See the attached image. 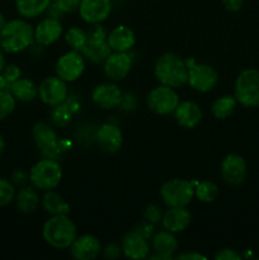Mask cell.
<instances>
[{
	"instance_id": "6da1fadb",
	"label": "cell",
	"mask_w": 259,
	"mask_h": 260,
	"mask_svg": "<svg viewBox=\"0 0 259 260\" xmlns=\"http://www.w3.org/2000/svg\"><path fill=\"white\" fill-rule=\"evenodd\" d=\"M35 43V28L25 18L7 20L0 29V47L5 53H19Z\"/></svg>"
},
{
	"instance_id": "7a4b0ae2",
	"label": "cell",
	"mask_w": 259,
	"mask_h": 260,
	"mask_svg": "<svg viewBox=\"0 0 259 260\" xmlns=\"http://www.w3.org/2000/svg\"><path fill=\"white\" fill-rule=\"evenodd\" d=\"M155 78L163 85L180 88L188 81V66L185 60L174 52H165L154 66Z\"/></svg>"
},
{
	"instance_id": "3957f363",
	"label": "cell",
	"mask_w": 259,
	"mask_h": 260,
	"mask_svg": "<svg viewBox=\"0 0 259 260\" xmlns=\"http://www.w3.org/2000/svg\"><path fill=\"white\" fill-rule=\"evenodd\" d=\"M42 236L52 248L68 249L76 239V226L68 213L52 215L43 225Z\"/></svg>"
},
{
	"instance_id": "277c9868",
	"label": "cell",
	"mask_w": 259,
	"mask_h": 260,
	"mask_svg": "<svg viewBox=\"0 0 259 260\" xmlns=\"http://www.w3.org/2000/svg\"><path fill=\"white\" fill-rule=\"evenodd\" d=\"M62 179V168L56 159L43 157L29 170L30 185L38 190L55 189Z\"/></svg>"
},
{
	"instance_id": "5b68a950",
	"label": "cell",
	"mask_w": 259,
	"mask_h": 260,
	"mask_svg": "<svg viewBox=\"0 0 259 260\" xmlns=\"http://www.w3.org/2000/svg\"><path fill=\"white\" fill-rule=\"evenodd\" d=\"M234 96L239 104L246 108L259 107V70L245 69L238 75L234 88Z\"/></svg>"
},
{
	"instance_id": "8992f818",
	"label": "cell",
	"mask_w": 259,
	"mask_h": 260,
	"mask_svg": "<svg viewBox=\"0 0 259 260\" xmlns=\"http://www.w3.org/2000/svg\"><path fill=\"white\" fill-rule=\"evenodd\" d=\"M160 196L168 207H187L195 197V183L180 178L167 180L161 185Z\"/></svg>"
},
{
	"instance_id": "52a82bcc",
	"label": "cell",
	"mask_w": 259,
	"mask_h": 260,
	"mask_svg": "<svg viewBox=\"0 0 259 260\" xmlns=\"http://www.w3.org/2000/svg\"><path fill=\"white\" fill-rule=\"evenodd\" d=\"M86 35L88 38L85 46L81 50V55L91 63H103L112 52L107 41L108 32L99 23V24H93L90 29L86 30Z\"/></svg>"
},
{
	"instance_id": "ba28073f",
	"label": "cell",
	"mask_w": 259,
	"mask_h": 260,
	"mask_svg": "<svg viewBox=\"0 0 259 260\" xmlns=\"http://www.w3.org/2000/svg\"><path fill=\"white\" fill-rule=\"evenodd\" d=\"M188 66L187 84L196 91L207 93L211 91L218 83V73L207 63H197L195 58L185 60Z\"/></svg>"
},
{
	"instance_id": "9c48e42d",
	"label": "cell",
	"mask_w": 259,
	"mask_h": 260,
	"mask_svg": "<svg viewBox=\"0 0 259 260\" xmlns=\"http://www.w3.org/2000/svg\"><path fill=\"white\" fill-rule=\"evenodd\" d=\"M179 103V95L175 89L172 86L163 85V84L155 86L146 96V104L150 111L160 116L174 113Z\"/></svg>"
},
{
	"instance_id": "30bf717a",
	"label": "cell",
	"mask_w": 259,
	"mask_h": 260,
	"mask_svg": "<svg viewBox=\"0 0 259 260\" xmlns=\"http://www.w3.org/2000/svg\"><path fill=\"white\" fill-rule=\"evenodd\" d=\"M32 136L41 154L45 157L58 159V156L62 154L63 149L61 146V141L58 140L57 132L46 122H38L35 124Z\"/></svg>"
},
{
	"instance_id": "8fae6325",
	"label": "cell",
	"mask_w": 259,
	"mask_h": 260,
	"mask_svg": "<svg viewBox=\"0 0 259 260\" xmlns=\"http://www.w3.org/2000/svg\"><path fill=\"white\" fill-rule=\"evenodd\" d=\"M85 70V57L81 52L71 50L58 57L56 62V75L66 83H73L81 78Z\"/></svg>"
},
{
	"instance_id": "7c38bea8",
	"label": "cell",
	"mask_w": 259,
	"mask_h": 260,
	"mask_svg": "<svg viewBox=\"0 0 259 260\" xmlns=\"http://www.w3.org/2000/svg\"><path fill=\"white\" fill-rule=\"evenodd\" d=\"M69 89L68 83L62 79L56 76H48L43 79L42 83L38 86V98L46 106L55 107L57 104L68 101Z\"/></svg>"
},
{
	"instance_id": "4fadbf2b",
	"label": "cell",
	"mask_w": 259,
	"mask_h": 260,
	"mask_svg": "<svg viewBox=\"0 0 259 260\" xmlns=\"http://www.w3.org/2000/svg\"><path fill=\"white\" fill-rule=\"evenodd\" d=\"M132 69V57L128 52H113L103 62V70L107 78L114 83L124 80Z\"/></svg>"
},
{
	"instance_id": "5bb4252c",
	"label": "cell",
	"mask_w": 259,
	"mask_h": 260,
	"mask_svg": "<svg viewBox=\"0 0 259 260\" xmlns=\"http://www.w3.org/2000/svg\"><path fill=\"white\" fill-rule=\"evenodd\" d=\"M246 161L241 155L229 154L221 161L220 173L223 182L230 185H240L246 178Z\"/></svg>"
},
{
	"instance_id": "9a60e30c",
	"label": "cell",
	"mask_w": 259,
	"mask_h": 260,
	"mask_svg": "<svg viewBox=\"0 0 259 260\" xmlns=\"http://www.w3.org/2000/svg\"><path fill=\"white\" fill-rule=\"evenodd\" d=\"M79 15L88 24H99L109 17L112 0H80Z\"/></svg>"
},
{
	"instance_id": "2e32d148",
	"label": "cell",
	"mask_w": 259,
	"mask_h": 260,
	"mask_svg": "<svg viewBox=\"0 0 259 260\" xmlns=\"http://www.w3.org/2000/svg\"><path fill=\"white\" fill-rule=\"evenodd\" d=\"M122 98L123 94L114 81L99 84L91 91V101L102 109H113L119 107Z\"/></svg>"
},
{
	"instance_id": "e0dca14e",
	"label": "cell",
	"mask_w": 259,
	"mask_h": 260,
	"mask_svg": "<svg viewBox=\"0 0 259 260\" xmlns=\"http://www.w3.org/2000/svg\"><path fill=\"white\" fill-rule=\"evenodd\" d=\"M99 149L106 154H116L123 144V135L121 128L113 123H103L95 134Z\"/></svg>"
},
{
	"instance_id": "ac0fdd59",
	"label": "cell",
	"mask_w": 259,
	"mask_h": 260,
	"mask_svg": "<svg viewBox=\"0 0 259 260\" xmlns=\"http://www.w3.org/2000/svg\"><path fill=\"white\" fill-rule=\"evenodd\" d=\"M149 239L142 236L137 231L132 230L127 233L123 236L121 243L122 253L126 258L140 260L149 258L150 255V245H149Z\"/></svg>"
},
{
	"instance_id": "d6986e66",
	"label": "cell",
	"mask_w": 259,
	"mask_h": 260,
	"mask_svg": "<svg viewBox=\"0 0 259 260\" xmlns=\"http://www.w3.org/2000/svg\"><path fill=\"white\" fill-rule=\"evenodd\" d=\"M61 36H62V24L57 18H45L35 28V42L42 47L53 45L60 40Z\"/></svg>"
},
{
	"instance_id": "ffe728a7",
	"label": "cell",
	"mask_w": 259,
	"mask_h": 260,
	"mask_svg": "<svg viewBox=\"0 0 259 260\" xmlns=\"http://www.w3.org/2000/svg\"><path fill=\"white\" fill-rule=\"evenodd\" d=\"M102 251L101 241L93 235L76 236L70 245L71 256L76 260H93L99 256Z\"/></svg>"
},
{
	"instance_id": "44dd1931",
	"label": "cell",
	"mask_w": 259,
	"mask_h": 260,
	"mask_svg": "<svg viewBox=\"0 0 259 260\" xmlns=\"http://www.w3.org/2000/svg\"><path fill=\"white\" fill-rule=\"evenodd\" d=\"M151 246L154 255H149L150 259H170L178 250V240L174 234L163 230L152 236Z\"/></svg>"
},
{
	"instance_id": "7402d4cb",
	"label": "cell",
	"mask_w": 259,
	"mask_h": 260,
	"mask_svg": "<svg viewBox=\"0 0 259 260\" xmlns=\"http://www.w3.org/2000/svg\"><path fill=\"white\" fill-rule=\"evenodd\" d=\"M107 41L113 52H128L136 43V36L127 25H117L109 30Z\"/></svg>"
},
{
	"instance_id": "603a6c76",
	"label": "cell",
	"mask_w": 259,
	"mask_h": 260,
	"mask_svg": "<svg viewBox=\"0 0 259 260\" xmlns=\"http://www.w3.org/2000/svg\"><path fill=\"white\" fill-rule=\"evenodd\" d=\"M174 116L179 126L184 128H195L202 121V109L196 102L184 101L178 104Z\"/></svg>"
},
{
	"instance_id": "cb8c5ba5",
	"label": "cell",
	"mask_w": 259,
	"mask_h": 260,
	"mask_svg": "<svg viewBox=\"0 0 259 260\" xmlns=\"http://www.w3.org/2000/svg\"><path fill=\"white\" fill-rule=\"evenodd\" d=\"M192 215L187 207H169V210L163 213L161 223L165 230L173 234L182 233L189 226Z\"/></svg>"
},
{
	"instance_id": "d4e9b609",
	"label": "cell",
	"mask_w": 259,
	"mask_h": 260,
	"mask_svg": "<svg viewBox=\"0 0 259 260\" xmlns=\"http://www.w3.org/2000/svg\"><path fill=\"white\" fill-rule=\"evenodd\" d=\"M15 205L22 213H33L40 206L41 200L37 189L33 185H23L15 194Z\"/></svg>"
},
{
	"instance_id": "484cf974",
	"label": "cell",
	"mask_w": 259,
	"mask_h": 260,
	"mask_svg": "<svg viewBox=\"0 0 259 260\" xmlns=\"http://www.w3.org/2000/svg\"><path fill=\"white\" fill-rule=\"evenodd\" d=\"M10 93L14 95L17 101L29 103L38 96V86L29 78H19L12 84Z\"/></svg>"
},
{
	"instance_id": "4316f807",
	"label": "cell",
	"mask_w": 259,
	"mask_h": 260,
	"mask_svg": "<svg viewBox=\"0 0 259 260\" xmlns=\"http://www.w3.org/2000/svg\"><path fill=\"white\" fill-rule=\"evenodd\" d=\"M15 9L25 19H32L47 12L52 0H14Z\"/></svg>"
},
{
	"instance_id": "83f0119b",
	"label": "cell",
	"mask_w": 259,
	"mask_h": 260,
	"mask_svg": "<svg viewBox=\"0 0 259 260\" xmlns=\"http://www.w3.org/2000/svg\"><path fill=\"white\" fill-rule=\"evenodd\" d=\"M43 210L50 215H63L70 212V205L66 202L65 198L60 193L55 192L53 189L46 190L41 200Z\"/></svg>"
},
{
	"instance_id": "f1b7e54d",
	"label": "cell",
	"mask_w": 259,
	"mask_h": 260,
	"mask_svg": "<svg viewBox=\"0 0 259 260\" xmlns=\"http://www.w3.org/2000/svg\"><path fill=\"white\" fill-rule=\"evenodd\" d=\"M238 101L234 95H222L218 96L211 106L212 114L217 119H226L234 113L236 108Z\"/></svg>"
},
{
	"instance_id": "f546056e",
	"label": "cell",
	"mask_w": 259,
	"mask_h": 260,
	"mask_svg": "<svg viewBox=\"0 0 259 260\" xmlns=\"http://www.w3.org/2000/svg\"><path fill=\"white\" fill-rule=\"evenodd\" d=\"M74 111H75V108H73V104L65 101L63 103L53 107L52 111H51V121L56 127L68 126L73 118Z\"/></svg>"
},
{
	"instance_id": "4dcf8cb0",
	"label": "cell",
	"mask_w": 259,
	"mask_h": 260,
	"mask_svg": "<svg viewBox=\"0 0 259 260\" xmlns=\"http://www.w3.org/2000/svg\"><path fill=\"white\" fill-rule=\"evenodd\" d=\"M195 196L203 203L213 202L218 196L217 184L211 182V180H203V182L196 183Z\"/></svg>"
},
{
	"instance_id": "1f68e13d",
	"label": "cell",
	"mask_w": 259,
	"mask_h": 260,
	"mask_svg": "<svg viewBox=\"0 0 259 260\" xmlns=\"http://www.w3.org/2000/svg\"><path fill=\"white\" fill-rule=\"evenodd\" d=\"M86 38H88L86 30H84L80 27H71L65 33V41L69 45V47L71 50L79 51V52H81V50L85 46Z\"/></svg>"
},
{
	"instance_id": "d6a6232c",
	"label": "cell",
	"mask_w": 259,
	"mask_h": 260,
	"mask_svg": "<svg viewBox=\"0 0 259 260\" xmlns=\"http://www.w3.org/2000/svg\"><path fill=\"white\" fill-rule=\"evenodd\" d=\"M17 99L10 91L0 90V121L8 118L14 112Z\"/></svg>"
},
{
	"instance_id": "836d02e7",
	"label": "cell",
	"mask_w": 259,
	"mask_h": 260,
	"mask_svg": "<svg viewBox=\"0 0 259 260\" xmlns=\"http://www.w3.org/2000/svg\"><path fill=\"white\" fill-rule=\"evenodd\" d=\"M15 194H17V190L12 180L0 178V207L10 205L14 201Z\"/></svg>"
},
{
	"instance_id": "e575fe53",
	"label": "cell",
	"mask_w": 259,
	"mask_h": 260,
	"mask_svg": "<svg viewBox=\"0 0 259 260\" xmlns=\"http://www.w3.org/2000/svg\"><path fill=\"white\" fill-rule=\"evenodd\" d=\"M80 0H52V5L61 13H73L79 9Z\"/></svg>"
},
{
	"instance_id": "d590c367",
	"label": "cell",
	"mask_w": 259,
	"mask_h": 260,
	"mask_svg": "<svg viewBox=\"0 0 259 260\" xmlns=\"http://www.w3.org/2000/svg\"><path fill=\"white\" fill-rule=\"evenodd\" d=\"M144 218H145V221L152 223V225L160 222L163 218L161 208L156 205L147 206L146 210H145V212H144Z\"/></svg>"
},
{
	"instance_id": "8d00e7d4",
	"label": "cell",
	"mask_w": 259,
	"mask_h": 260,
	"mask_svg": "<svg viewBox=\"0 0 259 260\" xmlns=\"http://www.w3.org/2000/svg\"><path fill=\"white\" fill-rule=\"evenodd\" d=\"M2 74L12 84L14 83V81H17L19 78H22V70H20L19 66L15 65V63H9V65H5V68L3 69Z\"/></svg>"
},
{
	"instance_id": "74e56055",
	"label": "cell",
	"mask_w": 259,
	"mask_h": 260,
	"mask_svg": "<svg viewBox=\"0 0 259 260\" xmlns=\"http://www.w3.org/2000/svg\"><path fill=\"white\" fill-rule=\"evenodd\" d=\"M10 180H12V183L14 185L23 187V185H25L29 182V174L27 172H24L23 169H15L12 173V175H10Z\"/></svg>"
},
{
	"instance_id": "f35d334b",
	"label": "cell",
	"mask_w": 259,
	"mask_h": 260,
	"mask_svg": "<svg viewBox=\"0 0 259 260\" xmlns=\"http://www.w3.org/2000/svg\"><path fill=\"white\" fill-rule=\"evenodd\" d=\"M216 260H240L241 255L239 253H236V250L234 249H221L218 250V253L215 255Z\"/></svg>"
},
{
	"instance_id": "ab89813d",
	"label": "cell",
	"mask_w": 259,
	"mask_h": 260,
	"mask_svg": "<svg viewBox=\"0 0 259 260\" xmlns=\"http://www.w3.org/2000/svg\"><path fill=\"white\" fill-rule=\"evenodd\" d=\"M121 253L122 248L119 245H117V244H109V245H107L103 250L104 256L108 259H117L118 256H121Z\"/></svg>"
},
{
	"instance_id": "60d3db41",
	"label": "cell",
	"mask_w": 259,
	"mask_h": 260,
	"mask_svg": "<svg viewBox=\"0 0 259 260\" xmlns=\"http://www.w3.org/2000/svg\"><path fill=\"white\" fill-rule=\"evenodd\" d=\"M222 4L226 10L231 13H236L243 8L244 0H222Z\"/></svg>"
},
{
	"instance_id": "b9f144b4",
	"label": "cell",
	"mask_w": 259,
	"mask_h": 260,
	"mask_svg": "<svg viewBox=\"0 0 259 260\" xmlns=\"http://www.w3.org/2000/svg\"><path fill=\"white\" fill-rule=\"evenodd\" d=\"M152 223H150V222H147V221H145V222H142V223H140L139 226H137V228H135L134 230L135 231H137V233L139 234H141L142 236H145V238L146 239H149L150 236L152 235Z\"/></svg>"
},
{
	"instance_id": "7bdbcfd3",
	"label": "cell",
	"mask_w": 259,
	"mask_h": 260,
	"mask_svg": "<svg viewBox=\"0 0 259 260\" xmlns=\"http://www.w3.org/2000/svg\"><path fill=\"white\" fill-rule=\"evenodd\" d=\"M177 259H184V260H206L205 255H202V254L200 253H182L179 254V255L177 256Z\"/></svg>"
},
{
	"instance_id": "ee69618b",
	"label": "cell",
	"mask_w": 259,
	"mask_h": 260,
	"mask_svg": "<svg viewBox=\"0 0 259 260\" xmlns=\"http://www.w3.org/2000/svg\"><path fill=\"white\" fill-rule=\"evenodd\" d=\"M10 89H12V83L0 73V90L10 91Z\"/></svg>"
},
{
	"instance_id": "f6af8a7d",
	"label": "cell",
	"mask_w": 259,
	"mask_h": 260,
	"mask_svg": "<svg viewBox=\"0 0 259 260\" xmlns=\"http://www.w3.org/2000/svg\"><path fill=\"white\" fill-rule=\"evenodd\" d=\"M5 65H7V63H5V52L3 51V48L0 47V73H2L3 69L5 68Z\"/></svg>"
},
{
	"instance_id": "bcb514c9",
	"label": "cell",
	"mask_w": 259,
	"mask_h": 260,
	"mask_svg": "<svg viewBox=\"0 0 259 260\" xmlns=\"http://www.w3.org/2000/svg\"><path fill=\"white\" fill-rule=\"evenodd\" d=\"M4 151H5V140L4 137H3V135L0 134V156L4 154Z\"/></svg>"
},
{
	"instance_id": "7dc6e473",
	"label": "cell",
	"mask_w": 259,
	"mask_h": 260,
	"mask_svg": "<svg viewBox=\"0 0 259 260\" xmlns=\"http://www.w3.org/2000/svg\"><path fill=\"white\" fill-rule=\"evenodd\" d=\"M5 23H7V19H5V15L3 14V13H0V29H2V28L4 27Z\"/></svg>"
}]
</instances>
